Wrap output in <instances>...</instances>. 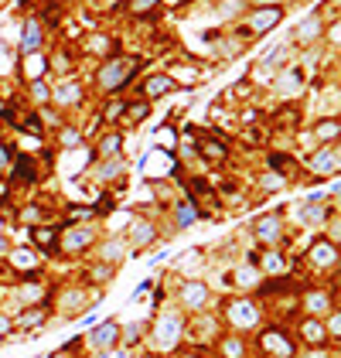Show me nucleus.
<instances>
[{
  "label": "nucleus",
  "mask_w": 341,
  "mask_h": 358,
  "mask_svg": "<svg viewBox=\"0 0 341 358\" xmlns=\"http://www.w3.org/2000/svg\"><path fill=\"white\" fill-rule=\"evenodd\" d=\"M280 21H283V7H253V10L246 14L243 34H266V31H273Z\"/></svg>",
  "instance_id": "f03ea898"
},
{
  "label": "nucleus",
  "mask_w": 341,
  "mask_h": 358,
  "mask_svg": "<svg viewBox=\"0 0 341 358\" xmlns=\"http://www.w3.org/2000/svg\"><path fill=\"white\" fill-rule=\"evenodd\" d=\"M300 335L311 342V345H321L324 342V328L318 324V321H304V328H300Z\"/></svg>",
  "instance_id": "aec40b11"
},
{
  "label": "nucleus",
  "mask_w": 341,
  "mask_h": 358,
  "mask_svg": "<svg viewBox=\"0 0 341 358\" xmlns=\"http://www.w3.org/2000/svg\"><path fill=\"white\" fill-rule=\"evenodd\" d=\"M14 178H17V181H34V164L21 157V161L14 164Z\"/></svg>",
  "instance_id": "393cba45"
},
{
  "label": "nucleus",
  "mask_w": 341,
  "mask_h": 358,
  "mask_svg": "<svg viewBox=\"0 0 341 358\" xmlns=\"http://www.w3.org/2000/svg\"><path fill=\"white\" fill-rule=\"evenodd\" d=\"M321 31H324V24H321V17L314 14V17H307L304 24H297V27H294V38H297L300 45H311V41H318V38H321Z\"/></svg>",
  "instance_id": "6e6552de"
},
{
  "label": "nucleus",
  "mask_w": 341,
  "mask_h": 358,
  "mask_svg": "<svg viewBox=\"0 0 341 358\" xmlns=\"http://www.w3.org/2000/svg\"><path fill=\"white\" fill-rule=\"evenodd\" d=\"M168 92H174V79L170 76H151L147 82H144V96L147 99H161V96H168Z\"/></svg>",
  "instance_id": "9b49d317"
},
{
  "label": "nucleus",
  "mask_w": 341,
  "mask_h": 358,
  "mask_svg": "<svg viewBox=\"0 0 341 358\" xmlns=\"http://www.w3.org/2000/svg\"><path fill=\"white\" fill-rule=\"evenodd\" d=\"M137 69H140L137 58H106L96 79H99V86H102L106 92H116V89H123V86L133 79Z\"/></svg>",
  "instance_id": "f257e3e1"
},
{
  "label": "nucleus",
  "mask_w": 341,
  "mask_h": 358,
  "mask_svg": "<svg viewBox=\"0 0 341 358\" xmlns=\"http://www.w3.org/2000/svg\"><path fill=\"white\" fill-rule=\"evenodd\" d=\"M157 239V232H154V225L151 222H133L130 225V243L140 249V246H147V243H154Z\"/></svg>",
  "instance_id": "4468645a"
},
{
  "label": "nucleus",
  "mask_w": 341,
  "mask_h": 358,
  "mask_svg": "<svg viewBox=\"0 0 341 358\" xmlns=\"http://www.w3.org/2000/svg\"><path fill=\"white\" fill-rule=\"evenodd\" d=\"M222 348H226V355H243V345H239V342H226V345H222Z\"/></svg>",
  "instance_id": "37998d69"
},
{
  "label": "nucleus",
  "mask_w": 341,
  "mask_h": 358,
  "mask_svg": "<svg viewBox=\"0 0 341 358\" xmlns=\"http://www.w3.org/2000/svg\"><path fill=\"white\" fill-rule=\"evenodd\" d=\"M34 243L41 249H52L55 246V229H34Z\"/></svg>",
  "instance_id": "a878e982"
},
{
  "label": "nucleus",
  "mask_w": 341,
  "mask_h": 358,
  "mask_svg": "<svg viewBox=\"0 0 341 358\" xmlns=\"http://www.w3.org/2000/svg\"><path fill=\"white\" fill-rule=\"evenodd\" d=\"M300 89H304V69H300V65H287V69L273 79V92L283 96V99L297 96Z\"/></svg>",
  "instance_id": "20e7f679"
},
{
  "label": "nucleus",
  "mask_w": 341,
  "mask_h": 358,
  "mask_svg": "<svg viewBox=\"0 0 341 358\" xmlns=\"http://www.w3.org/2000/svg\"><path fill=\"white\" fill-rule=\"evenodd\" d=\"M55 358H69V348H65V352H62V355H55Z\"/></svg>",
  "instance_id": "6e6d98bb"
},
{
  "label": "nucleus",
  "mask_w": 341,
  "mask_h": 358,
  "mask_svg": "<svg viewBox=\"0 0 341 358\" xmlns=\"http://www.w3.org/2000/svg\"><path fill=\"white\" fill-rule=\"evenodd\" d=\"M7 331H10V321H7V317H0V335H7Z\"/></svg>",
  "instance_id": "603ef678"
},
{
  "label": "nucleus",
  "mask_w": 341,
  "mask_h": 358,
  "mask_svg": "<svg viewBox=\"0 0 341 358\" xmlns=\"http://www.w3.org/2000/svg\"><path fill=\"white\" fill-rule=\"evenodd\" d=\"M239 48H243V41H239V38H229V41L222 45V55H226V58H229V55H239Z\"/></svg>",
  "instance_id": "c9c22d12"
},
{
  "label": "nucleus",
  "mask_w": 341,
  "mask_h": 358,
  "mask_svg": "<svg viewBox=\"0 0 341 358\" xmlns=\"http://www.w3.org/2000/svg\"><path fill=\"white\" fill-rule=\"evenodd\" d=\"M41 321H45V311H31V314H24V317H21V324H24V328H34V324H41Z\"/></svg>",
  "instance_id": "473e14b6"
},
{
  "label": "nucleus",
  "mask_w": 341,
  "mask_h": 358,
  "mask_svg": "<svg viewBox=\"0 0 341 358\" xmlns=\"http://www.w3.org/2000/svg\"><path fill=\"white\" fill-rule=\"evenodd\" d=\"M195 219H198V212H195V205H191V201H181V205H177V225L184 229V225H191Z\"/></svg>",
  "instance_id": "b1692460"
},
{
  "label": "nucleus",
  "mask_w": 341,
  "mask_h": 358,
  "mask_svg": "<svg viewBox=\"0 0 341 358\" xmlns=\"http://www.w3.org/2000/svg\"><path fill=\"white\" fill-rule=\"evenodd\" d=\"M318 137H324V140L331 137V140H335V137H338V120H328V123H321V126H318Z\"/></svg>",
  "instance_id": "c756f323"
},
{
  "label": "nucleus",
  "mask_w": 341,
  "mask_h": 358,
  "mask_svg": "<svg viewBox=\"0 0 341 358\" xmlns=\"http://www.w3.org/2000/svg\"><path fill=\"white\" fill-rule=\"evenodd\" d=\"M21 293H24V300H38V297H41V287H38V283H24Z\"/></svg>",
  "instance_id": "a19ab883"
},
{
  "label": "nucleus",
  "mask_w": 341,
  "mask_h": 358,
  "mask_svg": "<svg viewBox=\"0 0 341 358\" xmlns=\"http://www.w3.org/2000/svg\"><path fill=\"white\" fill-rule=\"evenodd\" d=\"M123 113H126V102H113V106H106L102 116H106V120H116V116H123Z\"/></svg>",
  "instance_id": "e433bc0d"
},
{
  "label": "nucleus",
  "mask_w": 341,
  "mask_h": 358,
  "mask_svg": "<svg viewBox=\"0 0 341 358\" xmlns=\"http://www.w3.org/2000/svg\"><path fill=\"white\" fill-rule=\"evenodd\" d=\"M89 48H92V52H106V48H113V41L99 34V38H92V41H89Z\"/></svg>",
  "instance_id": "58836bf2"
},
{
  "label": "nucleus",
  "mask_w": 341,
  "mask_h": 358,
  "mask_svg": "<svg viewBox=\"0 0 341 358\" xmlns=\"http://www.w3.org/2000/svg\"><path fill=\"white\" fill-rule=\"evenodd\" d=\"M147 113H151V106H147V102H137V106H126V113H123V116H130V123H140Z\"/></svg>",
  "instance_id": "cd10ccee"
},
{
  "label": "nucleus",
  "mask_w": 341,
  "mask_h": 358,
  "mask_svg": "<svg viewBox=\"0 0 341 358\" xmlns=\"http://www.w3.org/2000/svg\"><path fill=\"white\" fill-rule=\"evenodd\" d=\"M263 188L270 191V188H283V178H263Z\"/></svg>",
  "instance_id": "09e8293b"
},
{
  "label": "nucleus",
  "mask_w": 341,
  "mask_h": 358,
  "mask_svg": "<svg viewBox=\"0 0 341 358\" xmlns=\"http://www.w3.org/2000/svg\"><path fill=\"white\" fill-rule=\"evenodd\" d=\"M79 140H82V133H76V130H65V133H62V144H65V147H76Z\"/></svg>",
  "instance_id": "79ce46f5"
},
{
  "label": "nucleus",
  "mask_w": 341,
  "mask_h": 358,
  "mask_svg": "<svg viewBox=\"0 0 341 358\" xmlns=\"http://www.w3.org/2000/svg\"><path fill=\"white\" fill-rule=\"evenodd\" d=\"M256 236H259L263 243H276V239H280V219H270V215L259 219V222H256Z\"/></svg>",
  "instance_id": "dca6fc26"
},
{
  "label": "nucleus",
  "mask_w": 341,
  "mask_h": 358,
  "mask_svg": "<svg viewBox=\"0 0 341 358\" xmlns=\"http://www.w3.org/2000/svg\"><path fill=\"white\" fill-rule=\"evenodd\" d=\"M45 72H48V58H45L41 52H31V55H24V79L38 82Z\"/></svg>",
  "instance_id": "f8f14e48"
},
{
  "label": "nucleus",
  "mask_w": 341,
  "mask_h": 358,
  "mask_svg": "<svg viewBox=\"0 0 341 358\" xmlns=\"http://www.w3.org/2000/svg\"><path fill=\"white\" fill-rule=\"evenodd\" d=\"M243 10H246V0H222L219 3V17L222 21H236Z\"/></svg>",
  "instance_id": "a211bd4d"
},
{
  "label": "nucleus",
  "mask_w": 341,
  "mask_h": 358,
  "mask_svg": "<svg viewBox=\"0 0 341 358\" xmlns=\"http://www.w3.org/2000/svg\"><path fill=\"white\" fill-rule=\"evenodd\" d=\"M328 41H331V48H338L341 45V24L338 21H331V27H328Z\"/></svg>",
  "instance_id": "4c0bfd02"
},
{
  "label": "nucleus",
  "mask_w": 341,
  "mask_h": 358,
  "mask_svg": "<svg viewBox=\"0 0 341 358\" xmlns=\"http://www.w3.org/2000/svg\"><path fill=\"white\" fill-rule=\"evenodd\" d=\"M120 144H123V140H120V133H109V137H102L99 154H102V157H116V154H120Z\"/></svg>",
  "instance_id": "412c9836"
},
{
  "label": "nucleus",
  "mask_w": 341,
  "mask_h": 358,
  "mask_svg": "<svg viewBox=\"0 0 341 358\" xmlns=\"http://www.w3.org/2000/svg\"><path fill=\"white\" fill-rule=\"evenodd\" d=\"M311 168H314V175H335V171H338V147L318 150L314 161H311Z\"/></svg>",
  "instance_id": "423d86ee"
},
{
  "label": "nucleus",
  "mask_w": 341,
  "mask_h": 358,
  "mask_svg": "<svg viewBox=\"0 0 341 358\" xmlns=\"http://www.w3.org/2000/svg\"><path fill=\"white\" fill-rule=\"evenodd\" d=\"M321 215H324V208H321V205H311V208H304V212H300V219H304V222H318Z\"/></svg>",
  "instance_id": "2f4dec72"
},
{
  "label": "nucleus",
  "mask_w": 341,
  "mask_h": 358,
  "mask_svg": "<svg viewBox=\"0 0 341 358\" xmlns=\"http://www.w3.org/2000/svg\"><path fill=\"white\" fill-rule=\"evenodd\" d=\"M263 267L270 269V273H280V269H283V260H280L276 253H266V260H263Z\"/></svg>",
  "instance_id": "72a5a7b5"
},
{
  "label": "nucleus",
  "mask_w": 341,
  "mask_h": 358,
  "mask_svg": "<svg viewBox=\"0 0 341 358\" xmlns=\"http://www.w3.org/2000/svg\"><path fill=\"white\" fill-rule=\"evenodd\" d=\"M328 307H331L328 293H307V311H311V314H324Z\"/></svg>",
  "instance_id": "4be33fe9"
},
{
  "label": "nucleus",
  "mask_w": 341,
  "mask_h": 358,
  "mask_svg": "<svg viewBox=\"0 0 341 358\" xmlns=\"http://www.w3.org/2000/svg\"><path fill=\"white\" fill-rule=\"evenodd\" d=\"M263 348H266V352H276L280 358H290V352H294L290 342H283L280 331H266V335H263Z\"/></svg>",
  "instance_id": "2eb2a0df"
},
{
  "label": "nucleus",
  "mask_w": 341,
  "mask_h": 358,
  "mask_svg": "<svg viewBox=\"0 0 341 358\" xmlns=\"http://www.w3.org/2000/svg\"><path fill=\"white\" fill-rule=\"evenodd\" d=\"M256 7H283V0H253Z\"/></svg>",
  "instance_id": "8fccbe9b"
},
{
  "label": "nucleus",
  "mask_w": 341,
  "mask_h": 358,
  "mask_svg": "<svg viewBox=\"0 0 341 358\" xmlns=\"http://www.w3.org/2000/svg\"><path fill=\"white\" fill-rule=\"evenodd\" d=\"M229 317H232V324H239V328H253L256 324V307L250 300H236V304H229Z\"/></svg>",
  "instance_id": "0eeeda50"
},
{
  "label": "nucleus",
  "mask_w": 341,
  "mask_h": 358,
  "mask_svg": "<svg viewBox=\"0 0 341 358\" xmlns=\"http://www.w3.org/2000/svg\"><path fill=\"white\" fill-rule=\"evenodd\" d=\"M10 164V150H7V144H0V171Z\"/></svg>",
  "instance_id": "a18cd8bd"
},
{
  "label": "nucleus",
  "mask_w": 341,
  "mask_h": 358,
  "mask_svg": "<svg viewBox=\"0 0 341 358\" xmlns=\"http://www.w3.org/2000/svg\"><path fill=\"white\" fill-rule=\"evenodd\" d=\"M79 99H82V86H76V82H65V86L55 89V102L58 106H76Z\"/></svg>",
  "instance_id": "f3484780"
},
{
  "label": "nucleus",
  "mask_w": 341,
  "mask_h": 358,
  "mask_svg": "<svg viewBox=\"0 0 341 358\" xmlns=\"http://www.w3.org/2000/svg\"><path fill=\"white\" fill-rule=\"evenodd\" d=\"M177 338H181V317H177V314L161 317L157 328H154V348H157V352H168V348L177 345Z\"/></svg>",
  "instance_id": "7ed1b4c3"
},
{
  "label": "nucleus",
  "mask_w": 341,
  "mask_h": 358,
  "mask_svg": "<svg viewBox=\"0 0 341 358\" xmlns=\"http://www.w3.org/2000/svg\"><path fill=\"white\" fill-rule=\"evenodd\" d=\"M120 171H123V161H116V157H113V161H106V164H102V178H116V175H120Z\"/></svg>",
  "instance_id": "7c9ffc66"
},
{
  "label": "nucleus",
  "mask_w": 341,
  "mask_h": 358,
  "mask_svg": "<svg viewBox=\"0 0 341 358\" xmlns=\"http://www.w3.org/2000/svg\"><path fill=\"white\" fill-rule=\"evenodd\" d=\"M311 260H314L318 267H335V263H338V246H335V243H318V246L311 249Z\"/></svg>",
  "instance_id": "ddd939ff"
},
{
  "label": "nucleus",
  "mask_w": 341,
  "mask_h": 358,
  "mask_svg": "<svg viewBox=\"0 0 341 358\" xmlns=\"http://www.w3.org/2000/svg\"><path fill=\"white\" fill-rule=\"evenodd\" d=\"M24 130H31V133H34V137H38V133H41V126H38V120H34V116H28V123H24Z\"/></svg>",
  "instance_id": "49530a36"
},
{
  "label": "nucleus",
  "mask_w": 341,
  "mask_h": 358,
  "mask_svg": "<svg viewBox=\"0 0 341 358\" xmlns=\"http://www.w3.org/2000/svg\"><path fill=\"white\" fill-rule=\"evenodd\" d=\"M126 345H137L140 342V328H126V338H123Z\"/></svg>",
  "instance_id": "c03bdc74"
},
{
  "label": "nucleus",
  "mask_w": 341,
  "mask_h": 358,
  "mask_svg": "<svg viewBox=\"0 0 341 358\" xmlns=\"http://www.w3.org/2000/svg\"><path fill=\"white\" fill-rule=\"evenodd\" d=\"M201 147H205L201 154H205L208 161H222V157H226V144H222V140H205Z\"/></svg>",
  "instance_id": "5701e85b"
},
{
  "label": "nucleus",
  "mask_w": 341,
  "mask_h": 358,
  "mask_svg": "<svg viewBox=\"0 0 341 358\" xmlns=\"http://www.w3.org/2000/svg\"><path fill=\"white\" fill-rule=\"evenodd\" d=\"M41 45H45V27L38 17H28L21 27V52L31 55V52H41Z\"/></svg>",
  "instance_id": "39448f33"
},
{
  "label": "nucleus",
  "mask_w": 341,
  "mask_h": 358,
  "mask_svg": "<svg viewBox=\"0 0 341 358\" xmlns=\"http://www.w3.org/2000/svg\"><path fill=\"white\" fill-rule=\"evenodd\" d=\"M181 300H184V304H188L191 311L205 307V300H208V290H205V283H198V280L184 283V290H181Z\"/></svg>",
  "instance_id": "9d476101"
},
{
  "label": "nucleus",
  "mask_w": 341,
  "mask_h": 358,
  "mask_svg": "<svg viewBox=\"0 0 341 358\" xmlns=\"http://www.w3.org/2000/svg\"><path fill=\"white\" fill-rule=\"evenodd\" d=\"M31 99H34V102H48V99H52V89L38 79V82H31Z\"/></svg>",
  "instance_id": "c85d7f7f"
},
{
  "label": "nucleus",
  "mask_w": 341,
  "mask_h": 358,
  "mask_svg": "<svg viewBox=\"0 0 341 358\" xmlns=\"http://www.w3.org/2000/svg\"><path fill=\"white\" fill-rule=\"evenodd\" d=\"M116 342H120V324H113V321H109V324H99L96 335H92V345L102 348V352H113Z\"/></svg>",
  "instance_id": "1a4fd4ad"
},
{
  "label": "nucleus",
  "mask_w": 341,
  "mask_h": 358,
  "mask_svg": "<svg viewBox=\"0 0 341 358\" xmlns=\"http://www.w3.org/2000/svg\"><path fill=\"white\" fill-rule=\"evenodd\" d=\"M154 3H161V0H130V10H133V14H147Z\"/></svg>",
  "instance_id": "f704fd0d"
},
{
  "label": "nucleus",
  "mask_w": 341,
  "mask_h": 358,
  "mask_svg": "<svg viewBox=\"0 0 341 358\" xmlns=\"http://www.w3.org/2000/svg\"><path fill=\"white\" fill-rule=\"evenodd\" d=\"M99 358H130V355H123V352H102Z\"/></svg>",
  "instance_id": "3c124183"
},
{
  "label": "nucleus",
  "mask_w": 341,
  "mask_h": 358,
  "mask_svg": "<svg viewBox=\"0 0 341 358\" xmlns=\"http://www.w3.org/2000/svg\"><path fill=\"white\" fill-rule=\"evenodd\" d=\"M3 249H7V243H3V236H0V253H3Z\"/></svg>",
  "instance_id": "5fc2aeb1"
},
{
  "label": "nucleus",
  "mask_w": 341,
  "mask_h": 358,
  "mask_svg": "<svg viewBox=\"0 0 341 358\" xmlns=\"http://www.w3.org/2000/svg\"><path fill=\"white\" fill-rule=\"evenodd\" d=\"M7 113H10V109H7V106H3V102H0V116H7Z\"/></svg>",
  "instance_id": "864d4df0"
},
{
  "label": "nucleus",
  "mask_w": 341,
  "mask_h": 358,
  "mask_svg": "<svg viewBox=\"0 0 341 358\" xmlns=\"http://www.w3.org/2000/svg\"><path fill=\"white\" fill-rule=\"evenodd\" d=\"M10 263L17 269H34L38 267V256L31 249H17V253H10Z\"/></svg>",
  "instance_id": "6ab92c4d"
},
{
  "label": "nucleus",
  "mask_w": 341,
  "mask_h": 358,
  "mask_svg": "<svg viewBox=\"0 0 341 358\" xmlns=\"http://www.w3.org/2000/svg\"><path fill=\"white\" fill-rule=\"evenodd\" d=\"M120 256H123V243L116 239V243H109V246H106V260H120Z\"/></svg>",
  "instance_id": "ea45409f"
},
{
  "label": "nucleus",
  "mask_w": 341,
  "mask_h": 358,
  "mask_svg": "<svg viewBox=\"0 0 341 358\" xmlns=\"http://www.w3.org/2000/svg\"><path fill=\"white\" fill-rule=\"evenodd\" d=\"M338 335H341V317L331 314V338H338Z\"/></svg>",
  "instance_id": "de8ad7c7"
},
{
  "label": "nucleus",
  "mask_w": 341,
  "mask_h": 358,
  "mask_svg": "<svg viewBox=\"0 0 341 358\" xmlns=\"http://www.w3.org/2000/svg\"><path fill=\"white\" fill-rule=\"evenodd\" d=\"M85 243H89V229H72L69 239H65L69 249H79V246H85Z\"/></svg>",
  "instance_id": "bb28decb"
}]
</instances>
